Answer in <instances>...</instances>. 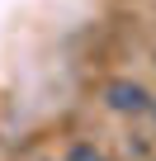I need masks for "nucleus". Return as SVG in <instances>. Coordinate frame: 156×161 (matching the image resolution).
Returning <instances> with one entry per match:
<instances>
[{"mask_svg":"<svg viewBox=\"0 0 156 161\" xmlns=\"http://www.w3.org/2000/svg\"><path fill=\"white\" fill-rule=\"evenodd\" d=\"M104 109L123 114V119H142L151 109V90L142 86V80H132V76H114L104 86Z\"/></svg>","mask_w":156,"mask_h":161,"instance_id":"f257e3e1","label":"nucleus"},{"mask_svg":"<svg viewBox=\"0 0 156 161\" xmlns=\"http://www.w3.org/2000/svg\"><path fill=\"white\" fill-rule=\"evenodd\" d=\"M66 161H109L95 142H71V152H66Z\"/></svg>","mask_w":156,"mask_h":161,"instance_id":"f03ea898","label":"nucleus"},{"mask_svg":"<svg viewBox=\"0 0 156 161\" xmlns=\"http://www.w3.org/2000/svg\"><path fill=\"white\" fill-rule=\"evenodd\" d=\"M147 114H151V119H156V95H151V109H147Z\"/></svg>","mask_w":156,"mask_h":161,"instance_id":"7ed1b4c3","label":"nucleus"}]
</instances>
